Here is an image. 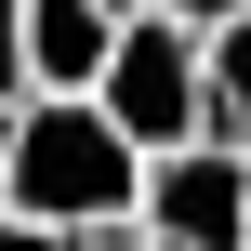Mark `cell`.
I'll list each match as a JSON object with an SVG mask.
<instances>
[{
	"mask_svg": "<svg viewBox=\"0 0 251 251\" xmlns=\"http://www.w3.org/2000/svg\"><path fill=\"white\" fill-rule=\"evenodd\" d=\"M132 185H146V146L93 93H26L0 119V212H40L66 238H93V225H132Z\"/></svg>",
	"mask_w": 251,
	"mask_h": 251,
	"instance_id": "1",
	"label": "cell"
},
{
	"mask_svg": "<svg viewBox=\"0 0 251 251\" xmlns=\"http://www.w3.org/2000/svg\"><path fill=\"white\" fill-rule=\"evenodd\" d=\"M93 106L159 159V146H185L199 132V26L172 13V0H146V13H119V40H106V79H93Z\"/></svg>",
	"mask_w": 251,
	"mask_h": 251,
	"instance_id": "2",
	"label": "cell"
},
{
	"mask_svg": "<svg viewBox=\"0 0 251 251\" xmlns=\"http://www.w3.org/2000/svg\"><path fill=\"white\" fill-rule=\"evenodd\" d=\"M132 225L159 251H251V146H225V132L159 146L132 185Z\"/></svg>",
	"mask_w": 251,
	"mask_h": 251,
	"instance_id": "3",
	"label": "cell"
},
{
	"mask_svg": "<svg viewBox=\"0 0 251 251\" xmlns=\"http://www.w3.org/2000/svg\"><path fill=\"white\" fill-rule=\"evenodd\" d=\"M119 40V0H26V93H93Z\"/></svg>",
	"mask_w": 251,
	"mask_h": 251,
	"instance_id": "4",
	"label": "cell"
},
{
	"mask_svg": "<svg viewBox=\"0 0 251 251\" xmlns=\"http://www.w3.org/2000/svg\"><path fill=\"white\" fill-rule=\"evenodd\" d=\"M199 132H225V146H251V13H225V26H199Z\"/></svg>",
	"mask_w": 251,
	"mask_h": 251,
	"instance_id": "5",
	"label": "cell"
},
{
	"mask_svg": "<svg viewBox=\"0 0 251 251\" xmlns=\"http://www.w3.org/2000/svg\"><path fill=\"white\" fill-rule=\"evenodd\" d=\"M26 106V0H0V119Z\"/></svg>",
	"mask_w": 251,
	"mask_h": 251,
	"instance_id": "6",
	"label": "cell"
},
{
	"mask_svg": "<svg viewBox=\"0 0 251 251\" xmlns=\"http://www.w3.org/2000/svg\"><path fill=\"white\" fill-rule=\"evenodd\" d=\"M0 251H79L66 225H40V212H0Z\"/></svg>",
	"mask_w": 251,
	"mask_h": 251,
	"instance_id": "7",
	"label": "cell"
},
{
	"mask_svg": "<svg viewBox=\"0 0 251 251\" xmlns=\"http://www.w3.org/2000/svg\"><path fill=\"white\" fill-rule=\"evenodd\" d=\"M79 251H159V238H146V225H93Z\"/></svg>",
	"mask_w": 251,
	"mask_h": 251,
	"instance_id": "8",
	"label": "cell"
},
{
	"mask_svg": "<svg viewBox=\"0 0 251 251\" xmlns=\"http://www.w3.org/2000/svg\"><path fill=\"white\" fill-rule=\"evenodd\" d=\"M172 13H185V26H225V13H251V0H172Z\"/></svg>",
	"mask_w": 251,
	"mask_h": 251,
	"instance_id": "9",
	"label": "cell"
},
{
	"mask_svg": "<svg viewBox=\"0 0 251 251\" xmlns=\"http://www.w3.org/2000/svg\"><path fill=\"white\" fill-rule=\"evenodd\" d=\"M119 13H146V0H119Z\"/></svg>",
	"mask_w": 251,
	"mask_h": 251,
	"instance_id": "10",
	"label": "cell"
}]
</instances>
